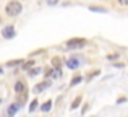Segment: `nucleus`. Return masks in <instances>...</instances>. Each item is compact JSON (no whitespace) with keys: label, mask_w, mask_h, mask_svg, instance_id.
<instances>
[{"label":"nucleus","mask_w":128,"mask_h":117,"mask_svg":"<svg viewBox=\"0 0 128 117\" xmlns=\"http://www.w3.org/2000/svg\"><path fill=\"white\" fill-rule=\"evenodd\" d=\"M32 65H34V62H32V60H29V62H23V68H24V70H29Z\"/></svg>","instance_id":"16"},{"label":"nucleus","mask_w":128,"mask_h":117,"mask_svg":"<svg viewBox=\"0 0 128 117\" xmlns=\"http://www.w3.org/2000/svg\"><path fill=\"white\" fill-rule=\"evenodd\" d=\"M21 10H23L21 3L16 2V0L8 2V3H6V7H5V13H6L8 16H18L20 13H21Z\"/></svg>","instance_id":"1"},{"label":"nucleus","mask_w":128,"mask_h":117,"mask_svg":"<svg viewBox=\"0 0 128 117\" xmlns=\"http://www.w3.org/2000/svg\"><path fill=\"white\" fill-rule=\"evenodd\" d=\"M46 78H62V70L60 68L49 70V72L46 73Z\"/></svg>","instance_id":"4"},{"label":"nucleus","mask_w":128,"mask_h":117,"mask_svg":"<svg viewBox=\"0 0 128 117\" xmlns=\"http://www.w3.org/2000/svg\"><path fill=\"white\" fill-rule=\"evenodd\" d=\"M49 85H50V81H49V80H47V81L39 83V85H36V86H34V93H42V89H46Z\"/></svg>","instance_id":"8"},{"label":"nucleus","mask_w":128,"mask_h":117,"mask_svg":"<svg viewBox=\"0 0 128 117\" xmlns=\"http://www.w3.org/2000/svg\"><path fill=\"white\" fill-rule=\"evenodd\" d=\"M89 10H92V12H102V13H106V12H107L104 7H96V5H91V7H89Z\"/></svg>","instance_id":"11"},{"label":"nucleus","mask_w":128,"mask_h":117,"mask_svg":"<svg viewBox=\"0 0 128 117\" xmlns=\"http://www.w3.org/2000/svg\"><path fill=\"white\" fill-rule=\"evenodd\" d=\"M66 67H68V68H72V70L78 68V67H80V62H78V59H75V57L68 59V60H66Z\"/></svg>","instance_id":"7"},{"label":"nucleus","mask_w":128,"mask_h":117,"mask_svg":"<svg viewBox=\"0 0 128 117\" xmlns=\"http://www.w3.org/2000/svg\"><path fill=\"white\" fill-rule=\"evenodd\" d=\"M15 93L16 94H23V93H26V86L23 81H16L15 83Z\"/></svg>","instance_id":"5"},{"label":"nucleus","mask_w":128,"mask_h":117,"mask_svg":"<svg viewBox=\"0 0 128 117\" xmlns=\"http://www.w3.org/2000/svg\"><path fill=\"white\" fill-rule=\"evenodd\" d=\"M118 2V5H122V7H126L128 5V0H117Z\"/></svg>","instance_id":"19"},{"label":"nucleus","mask_w":128,"mask_h":117,"mask_svg":"<svg viewBox=\"0 0 128 117\" xmlns=\"http://www.w3.org/2000/svg\"><path fill=\"white\" fill-rule=\"evenodd\" d=\"M81 80H83V76H80V75H78V76H75V78L72 80V83H70V86H75V85H78V83L81 81Z\"/></svg>","instance_id":"13"},{"label":"nucleus","mask_w":128,"mask_h":117,"mask_svg":"<svg viewBox=\"0 0 128 117\" xmlns=\"http://www.w3.org/2000/svg\"><path fill=\"white\" fill-rule=\"evenodd\" d=\"M0 25H2V18H0Z\"/></svg>","instance_id":"23"},{"label":"nucleus","mask_w":128,"mask_h":117,"mask_svg":"<svg viewBox=\"0 0 128 117\" xmlns=\"http://www.w3.org/2000/svg\"><path fill=\"white\" fill-rule=\"evenodd\" d=\"M80 102H81V96H78V98L75 99V101H73V104H72V109H76L80 106Z\"/></svg>","instance_id":"17"},{"label":"nucleus","mask_w":128,"mask_h":117,"mask_svg":"<svg viewBox=\"0 0 128 117\" xmlns=\"http://www.w3.org/2000/svg\"><path fill=\"white\" fill-rule=\"evenodd\" d=\"M15 28H13V26H5V28L2 29V36L5 39H12V38H15Z\"/></svg>","instance_id":"3"},{"label":"nucleus","mask_w":128,"mask_h":117,"mask_svg":"<svg viewBox=\"0 0 128 117\" xmlns=\"http://www.w3.org/2000/svg\"><path fill=\"white\" fill-rule=\"evenodd\" d=\"M38 99H34V101H31V106H29V112H34L36 111V107H38Z\"/></svg>","instance_id":"12"},{"label":"nucleus","mask_w":128,"mask_h":117,"mask_svg":"<svg viewBox=\"0 0 128 117\" xmlns=\"http://www.w3.org/2000/svg\"><path fill=\"white\" fill-rule=\"evenodd\" d=\"M52 65H54V68H60V67H62V59L60 57H54L52 59Z\"/></svg>","instance_id":"10"},{"label":"nucleus","mask_w":128,"mask_h":117,"mask_svg":"<svg viewBox=\"0 0 128 117\" xmlns=\"http://www.w3.org/2000/svg\"><path fill=\"white\" fill-rule=\"evenodd\" d=\"M24 60H21V59H18V60H12V62H8L6 65L8 67H15V65H18V63H23Z\"/></svg>","instance_id":"15"},{"label":"nucleus","mask_w":128,"mask_h":117,"mask_svg":"<svg viewBox=\"0 0 128 117\" xmlns=\"http://www.w3.org/2000/svg\"><path fill=\"white\" fill-rule=\"evenodd\" d=\"M47 3H49V5H57L58 0H47Z\"/></svg>","instance_id":"20"},{"label":"nucleus","mask_w":128,"mask_h":117,"mask_svg":"<svg viewBox=\"0 0 128 117\" xmlns=\"http://www.w3.org/2000/svg\"><path fill=\"white\" fill-rule=\"evenodd\" d=\"M83 46H86V39H83V38H75V39H70L66 42V47H72V49L83 47Z\"/></svg>","instance_id":"2"},{"label":"nucleus","mask_w":128,"mask_h":117,"mask_svg":"<svg viewBox=\"0 0 128 117\" xmlns=\"http://www.w3.org/2000/svg\"><path fill=\"white\" fill-rule=\"evenodd\" d=\"M125 101H126V99L123 98V96H122V98H118V102H120V104H122V102H125Z\"/></svg>","instance_id":"21"},{"label":"nucleus","mask_w":128,"mask_h":117,"mask_svg":"<svg viewBox=\"0 0 128 117\" xmlns=\"http://www.w3.org/2000/svg\"><path fill=\"white\" fill-rule=\"evenodd\" d=\"M50 107H52V101H46V102L41 106V111H42V112H49Z\"/></svg>","instance_id":"9"},{"label":"nucleus","mask_w":128,"mask_h":117,"mask_svg":"<svg viewBox=\"0 0 128 117\" xmlns=\"http://www.w3.org/2000/svg\"><path fill=\"white\" fill-rule=\"evenodd\" d=\"M39 73H41V68H31L29 70V76H36V75H39Z\"/></svg>","instance_id":"14"},{"label":"nucleus","mask_w":128,"mask_h":117,"mask_svg":"<svg viewBox=\"0 0 128 117\" xmlns=\"http://www.w3.org/2000/svg\"><path fill=\"white\" fill-rule=\"evenodd\" d=\"M0 73H2V67H0Z\"/></svg>","instance_id":"22"},{"label":"nucleus","mask_w":128,"mask_h":117,"mask_svg":"<svg viewBox=\"0 0 128 117\" xmlns=\"http://www.w3.org/2000/svg\"><path fill=\"white\" fill-rule=\"evenodd\" d=\"M107 59L109 60H117L118 59V54H110V55H107Z\"/></svg>","instance_id":"18"},{"label":"nucleus","mask_w":128,"mask_h":117,"mask_svg":"<svg viewBox=\"0 0 128 117\" xmlns=\"http://www.w3.org/2000/svg\"><path fill=\"white\" fill-rule=\"evenodd\" d=\"M18 109H20V106L16 104V102H13V104L8 106V109H6V115H8V117H13L16 112H18Z\"/></svg>","instance_id":"6"}]
</instances>
